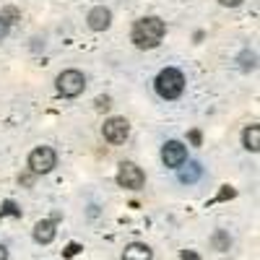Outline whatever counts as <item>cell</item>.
<instances>
[{
    "label": "cell",
    "instance_id": "cell-1",
    "mask_svg": "<svg viewBox=\"0 0 260 260\" xmlns=\"http://www.w3.org/2000/svg\"><path fill=\"white\" fill-rule=\"evenodd\" d=\"M164 34H167L164 21L156 18V16H148V18H141V21L133 24L130 39H133V45L141 47V50H154L159 42L164 39Z\"/></svg>",
    "mask_w": 260,
    "mask_h": 260
},
{
    "label": "cell",
    "instance_id": "cell-2",
    "mask_svg": "<svg viewBox=\"0 0 260 260\" xmlns=\"http://www.w3.org/2000/svg\"><path fill=\"white\" fill-rule=\"evenodd\" d=\"M154 86H156V94H159L161 99H177V96L185 91V76H182V71H177V68H164V71L156 76Z\"/></svg>",
    "mask_w": 260,
    "mask_h": 260
},
{
    "label": "cell",
    "instance_id": "cell-3",
    "mask_svg": "<svg viewBox=\"0 0 260 260\" xmlns=\"http://www.w3.org/2000/svg\"><path fill=\"white\" fill-rule=\"evenodd\" d=\"M83 89H86V78H83L81 71L71 68V71H62V73L57 76V91H60L62 96L73 99V96L83 94Z\"/></svg>",
    "mask_w": 260,
    "mask_h": 260
},
{
    "label": "cell",
    "instance_id": "cell-4",
    "mask_svg": "<svg viewBox=\"0 0 260 260\" xmlns=\"http://www.w3.org/2000/svg\"><path fill=\"white\" fill-rule=\"evenodd\" d=\"M117 185L125 187V190H141L146 185V175L143 169L133 161H122L120 169H117Z\"/></svg>",
    "mask_w": 260,
    "mask_h": 260
},
{
    "label": "cell",
    "instance_id": "cell-5",
    "mask_svg": "<svg viewBox=\"0 0 260 260\" xmlns=\"http://www.w3.org/2000/svg\"><path fill=\"white\" fill-rule=\"evenodd\" d=\"M55 164H57V154L50 146H39L29 154V169L34 175H47V172L55 169Z\"/></svg>",
    "mask_w": 260,
    "mask_h": 260
},
{
    "label": "cell",
    "instance_id": "cell-6",
    "mask_svg": "<svg viewBox=\"0 0 260 260\" xmlns=\"http://www.w3.org/2000/svg\"><path fill=\"white\" fill-rule=\"evenodd\" d=\"M161 161L169 169H182V164L187 161V146L180 141H167L161 146Z\"/></svg>",
    "mask_w": 260,
    "mask_h": 260
},
{
    "label": "cell",
    "instance_id": "cell-7",
    "mask_svg": "<svg viewBox=\"0 0 260 260\" xmlns=\"http://www.w3.org/2000/svg\"><path fill=\"white\" fill-rule=\"evenodd\" d=\"M102 133H104V138L110 141V143H125V138H127V133H130V125H127V120L125 117H110L104 122V127H102Z\"/></svg>",
    "mask_w": 260,
    "mask_h": 260
},
{
    "label": "cell",
    "instance_id": "cell-8",
    "mask_svg": "<svg viewBox=\"0 0 260 260\" xmlns=\"http://www.w3.org/2000/svg\"><path fill=\"white\" fill-rule=\"evenodd\" d=\"M86 21H89V29H94V31H104V29H110V24H112V13H110V8L96 6V8L89 11Z\"/></svg>",
    "mask_w": 260,
    "mask_h": 260
},
{
    "label": "cell",
    "instance_id": "cell-9",
    "mask_svg": "<svg viewBox=\"0 0 260 260\" xmlns=\"http://www.w3.org/2000/svg\"><path fill=\"white\" fill-rule=\"evenodd\" d=\"M55 234H57V229H55V221H52V219H42V221L34 226V240H37L39 245H50V242L55 240Z\"/></svg>",
    "mask_w": 260,
    "mask_h": 260
},
{
    "label": "cell",
    "instance_id": "cell-10",
    "mask_svg": "<svg viewBox=\"0 0 260 260\" xmlns=\"http://www.w3.org/2000/svg\"><path fill=\"white\" fill-rule=\"evenodd\" d=\"M122 260H154V252H151V247L143 245V242H133V245L125 247Z\"/></svg>",
    "mask_w": 260,
    "mask_h": 260
},
{
    "label": "cell",
    "instance_id": "cell-11",
    "mask_svg": "<svg viewBox=\"0 0 260 260\" xmlns=\"http://www.w3.org/2000/svg\"><path fill=\"white\" fill-rule=\"evenodd\" d=\"M242 143H245V148H247V151L257 154V151H260V127H257V125L245 127V133H242Z\"/></svg>",
    "mask_w": 260,
    "mask_h": 260
},
{
    "label": "cell",
    "instance_id": "cell-12",
    "mask_svg": "<svg viewBox=\"0 0 260 260\" xmlns=\"http://www.w3.org/2000/svg\"><path fill=\"white\" fill-rule=\"evenodd\" d=\"M211 245H213V250L226 252V250L232 247V237H229V232H224V229H216V232H213V237H211Z\"/></svg>",
    "mask_w": 260,
    "mask_h": 260
},
{
    "label": "cell",
    "instance_id": "cell-13",
    "mask_svg": "<svg viewBox=\"0 0 260 260\" xmlns=\"http://www.w3.org/2000/svg\"><path fill=\"white\" fill-rule=\"evenodd\" d=\"M203 175V169H201V164H187V169H180V182H185V185H192V182H198V177Z\"/></svg>",
    "mask_w": 260,
    "mask_h": 260
},
{
    "label": "cell",
    "instance_id": "cell-14",
    "mask_svg": "<svg viewBox=\"0 0 260 260\" xmlns=\"http://www.w3.org/2000/svg\"><path fill=\"white\" fill-rule=\"evenodd\" d=\"M237 62H240V68L242 71H255V65H257V55L252 50H242L240 57H237Z\"/></svg>",
    "mask_w": 260,
    "mask_h": 260
},
{
    "label": "cell",
    "instance_id": "cell-15",
    "mask_svg": "<svg viewBox=\"0 0 260 260\" xmlns=\"http://www.w3.org/2000/svg\"><path fill=\"white\" fill-rule=\"evenodd\" d=\"M18 18H21V11H18V8H13V6H6L3 11H0V21H3V24H6L8 29L16 24Z\"/></svg>",
    "mask_w": 260,
    "mask_h": 260
},
{
    "label": "cell",
    "instance_id": "cell-16",
    "mask_svg": "<svg viewBox=\"0 0 260 260\" xmlns=\"http://www.w3.org/2000/svg\"><path fill=\"white\" fill-rule=\"evenodd\" d=\"M0 216H21V211L16 208V203H13V201H6V203H3V208H0Z\"/></svg>",
    "mask_w": 260,
    "mask_h": 260
},
{
    "label": "cell",
    "instance_id": "cell-17",
    "mask_svg": "<svg viewBox=\"0 0 260 260\" xmlns=\"http://www.w3.org/2000/svg\"><path fill=\"white\" fill-rule=\"evenodd\" d=\"M78 250H81V245H78V242H71L68 247H65V257H73Z\"/></svg>",
    "mask_w": 260,
    "mask_h": 260
},
{
    "label": "cell",
    "instance_id": "cell-18",
    "mask_svg": "<svg viewBox=\"0 0 260 260\" xmlns=\"http://www.w3.org/2000/svg\"><path fill=\"white\" fill-rule=\"evenodd\" d=\"M180 257H182V260H201V257L195 255L192 250H182V255H180Z\"/></svg>",
    "mask_w": 260,
    "mask_h": 260
},
{
    "label": "cell",
    "instance_id": "cell-19",
    "mask_svg": "<svg viewBox=\"0 0 260 260\" xmlns=\"http://www.w3.org/2000/svg\"><path fill=\"white\" fill-rule=\"evenodd\" d=\"M219 3H221V6H226V8H237V6L242 3V0H219Z\"/></svg>",
    "mask_w": 260,
    "mask_h": 260
},
{
    "label": "cell",
    "instance_id": "cell-20",
    "mask_svg": "<svg viewBox=\"0 0 260 260\" xmlns=\"http://www.w3.org/2000/svg\"><path fill=\"white\" fill-rule=\"evenodd\" d=\"M96 107H99V110H107V107H110V99H107V96H99V99H96Z\"/></svg>",
    "mask_w": 260,
    "mask_h": 260
},
{
    "label": "cell",
    "instance_id": "cell-21",
    "mask_svg": "<svg viewBox=\"0 0 260 260\" xmlns=\"http://www.w3.org/2000/svg\"><path fill=\"white\" fill-rule=\"evenodd\" d=\"M232 195H234V190H232V187H224V190L219 192V201H224V198H232Z\"/></svg>",
    "mask_w": 260,
    "mask_h": 260
},
{
    "label": "cell",
    "instance_id": "cell-22",
    "mask_svg": "<svg viewBox=\"0 0 260 260\" xmlns=\"http://www.w3.org/2000/svg\"><path fill=\"white\" fill-rule=\"evenodd\" d=\"M0 260H8V247L0 245Z\"/></svg>",
    "mask_w": 260,
    "mask_h": 260
},
{
    "label": "cell",
    "instance_id": "cell-23",
    "mask_svg": "<svg viewBox=\"0 0 260 260\" xmlns=\"http://www.w3.org/2000/svg\"><path fill=\"white\" fill-rule=\"evenodd\" d=\"M6 34H8V26H6V24H3V21H0V39H3V37H6Z\"/></svg>",
    "mask_w": 260,
    "mask_h": 260
}]
</instances>
